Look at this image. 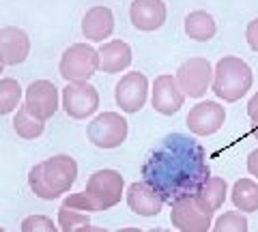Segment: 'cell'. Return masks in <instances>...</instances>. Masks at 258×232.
<instances>
[{"mask_svg": "<svg viewBox=\"0 0 258 232\" xmlns=\"http://www.w3.org/2000/svg\"><path fill=\"white\" fill-rule=\"evenodd\" d=\"M254 75L252 69L245 60L239 56H224L217 60L213 69V82L211 91L215 93L217 99H224L226 103H235L241 97H245L247 91L252 89Z\"/></svg>", "mask_w": 258, "mask_h": 232, "instance_id": "obj_3", "label": "cell"}, {"mask_svg": "<svg viewBox=\"0 0 258 232\" xmlns=\"http://www.w3.org/2000/svg\"><path fill=\"white\" fill-rule=\"evenodd\" d=\"M151 103H153V110L164 116H172L183 108L185 93L181 91L179 82H176V75L161 73L155 78L153 91H151Z\"/></svg>", "mask_w": 258, "mask_h": 232, "instance_id": "obj_12", "label": "cell"}, {"mask_svg": "<svg viewBox=\"0 0 258 232\" xmlns=\"http://www.w3.org/2000/svg\"><path fill=\"white\" fill-rule=\"evenodd\" d=\"M0 232H7V230H5V228H3V226H0Z\"/></svg>", "mask_w": 258, "mask_h": 232, "instance_id": "obj_36", "label": "cell"}, {"mask_svg": "<svg viewBox=\"0 0 258 232\" xmlns=\"http://www.w3.org/2000/svg\"><path fill=\"white\" fill-rule=\"evenodd\" d=\"M247 172L258 179V148H254L252 153L247 155Z\"/></svg>", "mask_w": 258, "mask_h": 232, "instance_id": "obj_30", "label": "cell"}, {"mask_svg": "<svg viewBox=\"0 0 258 232\" xmlns=\"http://www.w3.org/2000/svg\"><path fill=\"white\" fill-rule=\"evenodd\" d=\"M127 121L118 112H101L86 127V138L97 148H118L127 140Z\"/></svg>", "mask_w": 258, "mask_h": 232, "instance_id": "obj_7", "label": "cell"}, {"mask_svg": "<svg viewBox=\"0 0 258 232\" xmlns=\"http://www.w3.org/2000/svg\"><path fill=\"white\" fill-rule=\"evenodd\" d=\"M76 232H110V230L99 228V226H93V223H84V226H80Z\"/></svg>", "mask_w": 258, "mask_h": 232, "instance_id": "obj_31", "label": "cell"}, {"mask_svg": "<svg viewBox=\"0 0 258 232\" xmlns=\"http://www.w3.org/2000/svg\"><path fill=\"white\" fill-rule=\"evenodd\" d=\"M174 75H176V82H179L181 91L185 93V97L200 99L211 89L213 67L207 58L196 56V58H187L185 62H181Z\"/></svg>", "mask_w": 258, "mask_h": 232, "instance_id": "obj_8", "label": "cell"}, {"mask_svg": "<svg viewBox=\"0 0 258 232\" xmlns=\"http://www.w3.org/2000/svg\"><path fill=\"white\" fill-rule=\"evenodd\" d=\"M91 213H82V211H76L71 206H60L58 209V228L60 232H76L80 226L84 223H91Z\"/></svg>", "mask_w": 258, "mask_h": 232, "instance_id": "obj_25", "label": "cell"}, {"mask_svg": "<svg viewBox=\"0 0 258 232\" xmlns=\"http://www.w3.org/2000/svg\"><path fill=\"white\" fill-rule=\"evenodd\" d=\"M60 106V95L58 89L50 80H35L28 84L24 93V108L39 121H50Z\"/></svg>", "mask_w": 258, "mask_h": 232, "instance_id": "obj_10", "label": "cell"}, {"mask_svg": "<svg viewBox=\"0 0 258 232\" xmlns=\"http://www.w3.org/2000/svg\"><path fill=\"white\" fill-rule=\"evenodd\" d=\"M213 232H247V219L241 211H226L213 221Z\"/></svg>", "mask_w": 258, "mask_h": 232, "instance_id": "obj_24", "label": "cell"}, {"mask_svg": "<svg viewBox=\"0 0 258 232\" xmlns=\"http://www.w3.org/2000/svg\"><path fill=\"white\" fill-rule=\"evenodd\" d=\"M99 71V52L88 43H74L62 52L58 73L67 82H88Z\"/></svg>", "mask_w": 258, "mask_h": 232, "instance_id": "obj_5", "label": "cell"}, {"mask_svg": "<svg viewBox=\"0 0 258 232\" xmlns=\"http://www.w3.org/2000/svg\"><path fill=\"white\" fill-rule=\"evenodd\" d=\"M226 121V110L222 103L217 101H200L196 103L191 110L185 123H187V129L194 135H213L224 127Z\"/></svg>", "mask_w": 258, "mask_h": 232, "instance_id": "obj_13", "label": "cell"}, {"mask_svg": "<svg viewBox=\"0 0 258 232\" xmlns=\"http://www.w3.org/2000/svg\"><path fill=\"white\" fill-rule=\"evenodd\" d=\"M86 194L93 200L95 211H108L112 206H116L120 202V198L125 196V179L118 170H103L93 172L86 181Z\"/></svg>", "mask_w": 258, "mask_h": 232, "instance_id": "obj_6", "label": "cell"}, {"mask_svg": "<svg viewBox=\"0 0 258 232\" xmlns=\"http://www.w3.org/2000/svg\"><path fill=\"white\" fill-rule=\"evenodd\" d=\"M183 28H185V35H187L189 39L200 41V43L213 39L215 33H217V24L213 20V15L203 11V9L187 13V18H185V22H183Z\"/></svg>", "mask_w": 258, "mask_h": 232, "instance_id": "obj_19", "label": "cell"}, {"mask_svg": "<svg viewBox=\"0 0 258 232\" xmlns=\"http://www.w3.org/2000/svg\"><path fill=\"white\" fill-rule=\"evenodd\" d=\"M62 204H64V206H71V209H76V211H82V213H97V211H95L93 200L88 198L86 191H78V194H69L67 198L62 200Z\"/></svg>", "mask_w": 258, "mask_h": 232, "instance_id": "obj_27", "label": "cell"}, {"mask_svg": "<svg viewBox=\"0 0 258 232\" xmlns=\"http://www.w3.org/2000/svg\"><path fill=\"white\" fill-rule=\"evenodd\" d=\"M140 172L168 204L176 198L196 194L198 187L211 177L207 150L185 133L166 135L147 155Z\"/></svg>", "mask_w": 258, "mask_h": 232, "instance_id": "obj_1", "label": "cell"}, {"mask_svg": "<svg viewBox=\"0 0 258 232\" xmlns=\"http://www.w3.org/2000/svg\"><path fill=\"white\" fill-rule=\"evenodd\" d=\"M114 30V13L110 7H91L82 18V35L93 43H103Z\"/></svg>", "mask_w": 258, "mask_h": 232, "instance_id": "obj_17", "label": "cell"}, {"mask_svg": "<svg viewBox=\"0 0 258 232\" xmlns=\"http://www.w3.org/2000/svg\"><path fill=\"white\" fill-rule=\"evenodd\" d=\"M159 232H172V230H166V228H161V230H159Z\"/></svg>", "mask_w": 258, "mask_h": 232, "instance_id": "obj_35", "label": "cell"}, {"mask_svg": "<svg viewBox=\"0 0 258 232\" xmlns=\"http://www.w3.org/2000/svg\"><path fill=\"white\" fill-rule=\"evenodd\" d=\"M245 39H247V45L252 47L254 52H258V20H252L245 28Z\"/></svg>", "mask_w": 258, "mask_h": 232, "instance_id": "obj_28", "label": "cell"}, {"mask_svg": "<svg viewBox=\"0 0 258 232\" xmlns=\"http://www.w3.org/2000/svg\"><path fill=\"white\" fill-rule=\"evenodd\" d=\"M22 232H60V228L47 215H28L22 221Z\"/></svg>", "mask_w": 258, "mask_h": 232, "instance_id": "obj_26", "label": "cell"}, {"mask_svg": "<svg viewBox=\"0 0 258 232\" xmlns=\"http://www.w3.org/2000/svg\"><path fill=\"white\" fill-rule=\"evenodd\" d=\"M78 179V162L71 155H52L30 168L28 187L37 198L56 200L74 187Z\"/></svg>", "mask_w": 258, "mask_h": 232, "instance_id": "obj_2", "label": "cell"}, {"mask_svg": "<svg viewBox=\"0 0 258 232\" xmlns=\"http://www.w3.org/2000/svg\"><path fill=\"white\" fill-rule=\"evenodd\" d=\"M13 129L22 140H35L43 133L45 123L35 118L24 106H20L18 112H15V116H13Z\"/></svg>", "mask_w": 258, "mask_h": 232, "instance_id": "obj_22", "label": "cell"}, {"mask_svg": "<svg viewBox=\"0 0 258 232\" xmlns=\"http://www.w3.org/2000/svg\"><path fill=\"white\" fill-rule=\"evenodd\" d=\"M247 116L254 125H258V93L247 101Z\"/></svg>", "mask_w": 258, "mask_h": 232, "instance_id": "obj_29", "label": "cell"}, {"mask_svg": "<svg viewBox=\"0 0 258 232\" xmlns=\"http://www.w3.org/2000/svg\"><path fill=\"white\" fill-rule=\"evenodd\" d=\"M116 232H142L140 228H120V230H116Z\"/></svg>", "mask_w": 258, "mask_h": 232, "instance_id": "obj_32", "label": "cell"}, {"mask_svg": "<svg viewBox=\"0 0 258 232\" xmlns=\"http://www.w3.org/2000/svg\"><path fill=\"white\" fill-rule=\"evenodd\" d=\"M30 54V37L18 26L0 28V60L3 65H22Z\"/></svg>", "mask_w": 258, "mask_h": 232, "instance_id": "obj_15", "label": "cell"}, {"mask_svg": "<svg viewBox=\"0 0 258 232\" xmlns=\"http://www.w3.org/2000/svg\"><path fill=\"white\" fill-rule=\"evenodd\" d=\"M114 99L116 106L125 114H138L149 99V80L140 71L125 73L114 86Z\"/></svg>", "mask_w": 258, "mask_h": 232, "instance_id": "obj_11", "label": "cell"}, {"mask_svg": "<svg viewBox=\"0 0 258 232\" xmlns=\"http://www.w3.org/2000/svg\"><path fill=\"white\" fill-rule=\"evenodd\" d=\"M230 200L241 213L258 211V183L254 179H239L230 191Z\"/></svg>", "mask_w": 258, "mask_h": 232, "instance_id": "obj_20", "label": "cell"}, {"mask_svg": "<svg viewBox=\"0 0 258 232\" xmlns=\"http://www.w3.org/2000/svg\"><path fill=\"white\" fill-rule=\"evenodd\" d=\"M3 69H5V65H3V60H0V73H3Z\"/></svg>", "mask_w": 258, "mask_h": 232, "instance_id": "obj_34", "label": "cell"}, {"mask_svg": "<svg viewBox=\"0 0 258 232\" xmlns=\"http://www.w3.org/2000/svg\"><path fill=\"white\" fill-rule=\"evenodd\" d=\"M127 206L132 209V213L140 215V217H157L164 209V198H161L155 187H151L147 181H136L127 187L125 191Z\"/></svg>", "mask_w": 258, "mask_h": 232, "instance_id": "obj_14", "label": "cell"}, {"mask_svg": "<svg viewBox=\"0 0 258 232\" xmlns=\"http://www.w3.org/2000/svg\"><path fill=\"white\" fill-rule=\"evenodd\" d=\"M60 101L64 114L74 121H84L99 110V93L91 82H67Z\"/></svg>", "mask_w": 258, "mask_h": 232, "instance_id": "obj_9", "label": "cell"}, {"mask_svg": "<svg viewBox=\"0 0 258 232\" xmlns=\"http://www.w3.org/2000/svg\"><path fill=\"white\" fill-rule=\"evenodd\" d=\"M252 135H254V138L258 140V125H254V131H252Z\"/></svg>", "mask_w": 258, "mask_h": 232, "instance_id": "obj_33", "label": "cell"}, {"mask_svg": "<svg viewBox=\"0 0 258 232\" xmlns=\"http://www.w3.org/2000/svg\"><path fill=\"white\" fill-rule=\"evenodd\" d=\"M198 198L211 209L213 213L220 211L224 202H226V196H228V183H226L222 177H209L203 185L198 187Z\"/></svg>", "mask_w": 258, "mask_h": 232, "instance_id": "obj_21", "label": "cell"}, {"mask_svg": "<svg viewBox=\"0 0 258 232\" xmlns=\"http://www.w3.org/2000/svg\"><path fill=\"white\" fill-rule=\"evenodd\" d=\"M97 52H99V71L110 73V75L125 71L134 60L132 47H129L125 41H120V39L106 41Z\"/></svg>", "mask_w": 258, "mask_h": 232, "instance_id": "obj_18", "label": "cell"}, {"mask_svg": "<svg viewBox=\"0 0 258 232\" xmlns=\"http://www.w3.org/2000/svg\"><path fill=\"white\" fill-rule=\"evenodd\" d=\"M168 11L164 0H134L129 7V20H132L134 28L142 30V33H153L159 30L166 24Z\"/></svg>", "mask_w": 258, "mask_h": 232, "instance_id": "obj_16", "label": "cell"}, {"mask_svg": "<svg viewBox=\"0 0 258 232\" xmlns=\"http://www.w3.org/2000/svg\"><path fill=\"white\" fill-rule=\"evenodd\" d=\"M22 86L18 80L13 78H0V116L5 114H11L20 108V101H22Z\"/></svg>", "mask_w": 258, "mask_h": 232, "instance_id": "obj_23", "label": "cell"}, {"mask_svg": "<svg viewBox=\"0 0 258 232\" xmlns=\"http://www.w3.org/2000/svg\"><path fill=\"white\" fill-rule=\"evenodd\" d=\"M170 223L179 232H209L213 226V211L198 194H187L170 204Z\"/></svg>", "mask_w": 258, "mask_h": 232, "instance_id": "obj_4", "label": "cell"}]
</instances>
